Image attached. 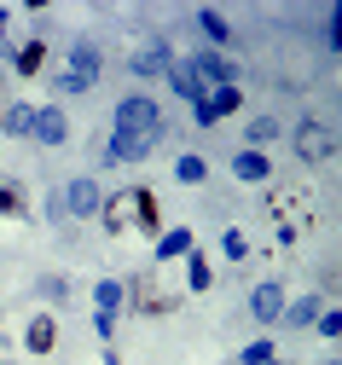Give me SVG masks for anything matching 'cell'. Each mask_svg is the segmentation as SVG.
I'll return each mask as SVG.
<instances>
[{
    "label": "cell",
    "instance_id": "obj_1",
    "mask_svg": "<svg viewBox=\"0 0 342 365\" xmlns=\"http://www.w3.org/2000/svg\"><path fill=\"white\" fill-rule=\"evenodd\" d=\"M157 133H163V110L145 99V93H134V99H122L116 105V140H111V157L116 163H139L145 151L157 145Z\"/></svg>",
    "mask_w": 342,
    "mask_h": 365
},
{
    "label": "cell",
    "instance_id": "obj_2",
    "mask_svg": "<svg viewBox=\"0 0 342 365\" xmlns=\"http://www.w3.org/2000/svg\"><path fill=\"white\" fill-rule=\"evenodd\" d=\"M105 209V226H111V232H134V226H139V232H157V197L151 192H145V186H128V192H116V197H105L99 203Z\"/></svg>",
    "mask_w": 342,
    "mask_h": 365
},
{
    "label": "cell",
    "instance_id": "obj_3",
    "mask_svg": "<svg viewBox=\"0 0 342 365\" xmlns=\"http://www.w3.org/2000/svg\"><path fill=\"white\" fill-rule=\"evenodd\" d=\"M267 209H273V220H278L284 238H302L308 226H313V197H308V186H273V192H267Z\"/></svg>",
    "mask_w": 342,
    "mask_h": 365
},
{
    "label": "cell",
    "instance_id": "obj_4",
    "mask_svg": "<svg viewBox=\"0 0 342 365\" xmlns=\"http://www.w3.org/2000/svg\"><path fill=\"white\" fill-rule=\"evenodd\" d=\"M93 81H99V47H93V41H76V53H70L59 87H64V93H87Z\"/></svg>",
    "mask_w": 342,
    "mask_h": 365
},
{
    "label": "cell",
    "instance_id": "obj_5",
    "mask_svg": "<svg viewBox=\"0 0 342 365\" xmlns=\"http://www.w3.org/2000/svg\"><path fill=\"white\" fill-rule=\"evenodd\" d=\"M238 87H215V93H203V99H191V110H198V128H215L221 116H232L238 110Z\"/></svg>",
    "mask_w": 342,
    "mask_h": 365
},
{
    "label": "cell",
    "instance_id": "obj_6",
    "mask_svg": "<svg viewBox=\"0 0 342 365\" xmlns=\"http://www.w3.org/2000/svg\"><path fill=\"white\" fill-rule=\"evenodd\" d=\"M186 70L198 76V87H203V93H215V87H232V76H238V70H232L221 53H198V58H191Z\"/></svg>",
    "mask_w": 342,
    "mask_h": 365
},
{
    "label": "cell",
    "instance_id": "obj_7",
    "mask_svg": "<svg viewBox=\"0 0 342 365\" xmlns=\"http://www.w3.org/2000/svg\"><path fill=\"white\" fill-rule=\"evenodd\" d=\"M99 203H105V197H99V186H93V180H70L64 197L53 203V215H93Z\"/></svg>",
    "mask_w": 342,
    "mask_h": 365
},
{
    "label": "cell",
    "instance_id": "obj_8",
    "mask_svg": "<svg viewBox=\"0 0 342 365\" xmlns=\"http://www.w3.org/2000/svg\"><path fill=\"white\" fill-rule=\"evenodd\" d=\"M296 151H302V163H325V157L336 151L331 128H325V122H302V128H296Z\"/></svg>",
    "mask_w": 342,
    "mask_h": 365
},
{
    "label": "cell",
    "instance_id": "obj_9",
    "mask_svg": "<svg viewBox=\"0 0 342 365\" xmlns=\"http://www.w3.org/2000/svg\"><path fill=\"white\" fill-rule=\"evenodd\" d=\"M29 140H41V145H64L70 140V122H64V110H35V122H29Z\"/></svg>",
    "mask_w": 342,
    "mask_h": 365
},
{
    "label": "cell",
    "instance_id": "obj_10",
    "mask_svg": "<svg viewBox=\"0 0 342 365\" xmlns=\"http://www.w3.org/2000/svg\"><path fill=\"white\" fill-rule=\"evenodd\" d=\"M134 307H139V313H169L174 302L157 290V279H151V272H139V279H134Z\"/></svg>",
    "mask_w": 342,
    "mask_h": 365
},
{
    "label": "cell",
    "instance_id": "obj_11",
    "mask_svg": "<svg viewBox=\"0 0 342 365\" xmlns=\"http://www.w3.org/2000/svg\"><path fill=\"white\" fill-rule=\"evenodd\" d=\"M250 313H256V319H278V313H284V290H278V284H256Z\"/></svg>",
    "mask_w": 342,
    "mask_h": 365
},
{
    "label": "cell",
    "instance_id": "obj_12",
    "mask_svg": "<svg viewBox=\"0 0 342 365\" xmlns=\"http://www.w3.org/2000/svg\"><path fill=\"white\" fill-rule=\"evenodd\" d=\"M232 174H238V180H256V186H261V180H273V168H267V157H261V151H238Z\"/></svg>",
    "mask_w": 342,
    "mask_h": 365
},
{
    "label": "cell",
    "instance_id": "obj_13",
    "mask_svg": "<svg viewBox=\"0 0 342 365\" xmlns=\"http://www.w3.org/2000/svg\"><path fill=\"white\" fill-rule=\"evenodd\" d=\"M169 255H191V232H186V226L157 232V261H169Z\"/></svg>",
    "mask_w": 342,
    "mask_h": 365
},
{
    "label": "cell",
    "instance_id": "obj_14",
    "mask_svg": "<svg viewBox=\"0 0 342 365\" xmlns=\"http://www.w3.org/2000/svg\"><path fill=\"white\" fill-rule=\"evenodd\" d=\"M169 64H174V58H169L163 41H157V47H139V53H134V70H139V76H157V70H169Z\"/></svg>",
    "mask_w": 342,
    "mask_h": 365
},
{
    "label": "cell",
    "instance_id": "obj_15",
    "mask_svg": "<svg viewBox=\"0 0 342 365\" xmlns=\"http://www.w3.org/2000/svg\"><path fill=\"white\" fill-rule=\"evenodd\" d=\"M53 342H59L53 319H29V354H53Z\"/></svg>",
    "mask_w": 342,
    "mask_h": 365
},
{
    "label": "cell",
    "instance_id": "obj_16",
    "mask_svg": "<svg viewBox=\"0 0 342 365\" xmlns=\"http://www.w3.org/2000/svg\"><path fill=\"white\" fill-rule=\"evenodd\" d=\"M278 319H284V325H296V331H308L313 319H319V302H313V296H302V302H290Z\"/></svg>",
    "mask_w": 342,
    "mask_h": 365
},
{
    "label": "cell",
    "instance_id": "obj_17",
    "mask_svg": "<svg viewBox=\"0 0 342 365\" xmlns=\"http://www.w3.org/2000/svg\"><path fill=\"white\" fill-rule=\"evenodd\" d=\"M29 122H35V110H29V105H6V110H0V128L18 133V140H29Z\"/></svg>",
    "mask_w": 342,
    "mask_h": 365
},
{
    "label": "cell",
    "instance_id": "obj_18",
    "mask_svg": "<svg viewBox=\"0 0 342 365\" xmlns=\"http://www.w3.org/2000/svg\"><path fill=\"white\" fill-rule=\"evenodd\" d=\"M169 87H174L180 99H203V87H198V76H191L186 64H169Z\"/></svg>",
    "mask_w": 342,
    "mask_h": 365
},
{
    "label": "cell",
    "instance_id": "obj_19",
    "mask_svg": "<svg viewBox=\"0 0 342 365\" xmlns=\"http://www.w3.org/2000/svg\"><path fill=\"white\" fill-rule=\"evenodd\" d=\"M12 64H18L24 76H35V70L46 64V41H29V47H18V53H12Z\"/></svg>",
    "mask_w": 342,
    "mask_h": 365
},
{
    "label": "cell",
    "instance_id": "obj_20",
    "mask_svg": "<svg viewBox=\"0 0 342 365\" xmlns=\"http://www.w3.org/2000/svg\"><path fill=\"white\" fill-rule=\"evenodd\" d=\"M93 302H99V313H111V319H116V307H122V284H116V279H105L99 290H93Z\"/></svg>",
    "mask_w": 342,
    "mask_h": 365
},
{
    "label": "cell",
    "instance_id": "obj_21",
    "mask_svg": "<svg viewBox=\"0 0 342 365\" xmlns=\"http://www.w3.org/2000/svg\"><path fill=\"white\" fill-rule=\"evenodd\" d=\"M0 215H29V203H24V192L12 180H0Z\"/></svg>",
    "mask_w": 342,
    "mask_h": 365
},
{
    "label": "cell",
    "instance_id": "obj_22",
    "mask_svg": "<svg viewBox=\"0 0 342 365\" xmlns=\"http://www.w3.org/2000/svg\"><path fill=\"white\" fill-rule=\"evenodd\" d=\"M273 133H278V122H273V116H256V122H250V145L261 151V145L273 140Z\"/></svg>",
    "mask_w": 342,
    "mask_h": 365
},
{
    "label": "cell",
    "instance_id": "obj_23",
    "mask_svg": "<svg viewBox=\"0 0 342 365\" xmlns=\"http://www.w3.org/2000/svg\"><path fill=\"white\" fill-rule=\"evenodd\" d=\"M209 284H215V267L203 255H191V290H209Z\"/></svg>",
    "mask_w": 342,
    "mask_h": 365
},
{
    "label": "cell",
    "instance_id": "obj_24",
    "mask_svg": "<svg viewBox=\"0 0 342 365\" xmlns=\"http://www.w3.org/2000/svg\"><path fill=\"white\" fill-rule=\"evenodd\" d=\"M198 24H203V35L215 41V47L226 41V18H221V12H198Z\"/></svg>",
    "mask_w": 342,
    "mask_h": 365
},
{
    "label": "cell",
    "instance_id": "obj_25",
    "mask_svg": "<svg viewBox=\"0 0 342 365\" xmlns=\"http://www.w3.org/2000/svg\"><path fill=\"white\" fill-rule=\"evenodd\" d=\"M243 365H273V342H267V336L250 342V348H243Z\"/></svg>",
    "mask_w": 342,
    "mask_h": 365
},
{
    "label": "cell",
    "instance_id": "obj_26",
    "mask_svg": "<svg viewBox=\"0 0 342 365\" xmlns=\"http://www.w3.org/2000/svg\"><path fill=\"white\" fill-rule=\"evenodd\" d=\"M174 174H180V180H186V186H198V180H203V174H209V168H203V163H198V157H180V168H174Z\"/></svg>",
    "mask_w": 342,
    "mask_h": 365
},
{
    "label": "cell",
    "instance_id": "obj_27",
    "mask_svg": "<svg viewBox=\"0 0 342 365\" xmlns=\"http://www.w3.org/2000/svg\"><path fill=\"white\" fill-rule=\"evenodd\" d=\"M313 325H319L325 336H336V331H342V313H319V319H313Z\"/></svg>",
    "mask_w": 342,
    "mask_h": 365
},
{
    "label": "cell",
    "instance_id": "obj_28",
    "mask_svg": "<svg viewBox=\"0 0 342 365\" xmlns=\"http://www.w3.org/2000/svg\"><path fill=\"white\" fill-rule=\"evenodd\" d=\"M0 35H6V6H0ZM0 53H6V47H0Z\"/></svg>",
    "mask_w": 342,
    "mask_h": 365
},
{
    "label": "cell",
    "instance_id": "obj_29",
    "mask_svg": "<svg viewBox=\"0 0 342 365\" xmlns=\"http://www.w3.org/2000/svg\"><path fill=\"white\" fill-rule=\"evenodd\" d=\"M105 365H122V359H116V354H111V359H105Z\"/></svg>",
    "mask_w": 342,
    "mask_h": 365
}]
</instances>
